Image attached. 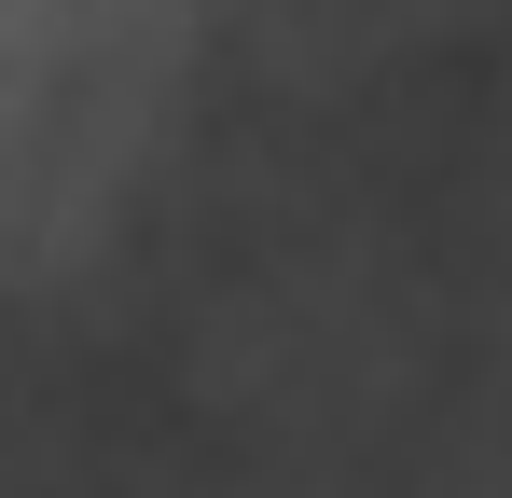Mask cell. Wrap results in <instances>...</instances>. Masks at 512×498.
<instances>
[{
	"label": "cell",
	"instance_id": "1",
	"mask_svg": "<svg viewBox=\"0 0 512 498\" xmlns=\"http://www.w3.org/2000/svg\"><path fill=\"white\" fill-rule=\"evenodd\" d=\"M402 498H512V346H457L402 443Z\"/></svg>",
	"mask_w": 512,
	"mask_h": 498
}]
</instances>
